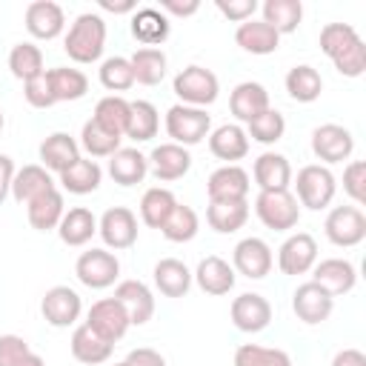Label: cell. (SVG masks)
<instances>
[{
    "instance_id": "60",
    "label": "cell",
    "mask_w": 366,
    "mask_h": 366,
    "mask_svg": "<svg viewBox=\"0 0 366 366\" xmlns=\"http://www.w3.org/2000/svg\"><path fill=\"white\" fill-rule=\"evenodd\" d=\"M114 366H129V363H126V360H120V363H114Z\"/></svg>"
},
{
    "instance_id": "45",
    "label": "cell",
    "mask_w": 366,
    "mask_h": 366,
    "mask_svg": "<svg viewBox=\"0 0 366 366\" xmlns=\"http://www.w3.org/2000/svg\"><path fill=\"white\" fill-rule=\"evenodd\" d=\"M9 69H11V74L17 80L26 83V80H31V77H37V74L46 71L43 69V51L34 43H17L9 51Z\"/></svg>"
},
{
    "instance_id": "32",
    "label": "cell",
    "mask_w": 366,
    "mask_h": 366,
    "mask_svg": "<svg viewBox=\"0 0 366 366\" xmlns=\"http://www.w3.org/2000/svg\"><path fill=\"white\" fill-rule=\"evenodd\" d=\"M63 214H66V206H63V194L57 189H51L46 194L34 197L31 203H26V217H29L31 229H37V232L57 229L60 220H63Z\"/></svg>"
},
{
    "instance_id": "2",
    "label": "cell",
    "mask_w": 366,
    "mask_h": 366,
    "mask_svg": "<svg viewBox=\"0 0 366 366\" xmlns=\"http://www.w3.org/2000/svg\"><path fill=\"white\" fill-rule=\"evenodd\" d=\"M106 49V20L94 11H83L74 17L63 37V51L74 63H94Z\"/></svg>"
},
{
    "instance_id": "9",
    "label": "cell",
    "mask_w": 366,
    "mask_h": 366,
    "mask_svg": "<svg viewBox=\"0 0 366 366\" xmlns=\"http://www.w3.org/2000/svg\"><path fill=\"white\" fill-rule=\"evenodd\" d=\"M40 312H43L49 326L69 329V326H74L80 320L83 300L71 286H51V289H46V295L40 300Z\"/></svg>"
},
{
    "instance_id": "25",
    "label": "cell",
    "mask_w": 366,
    "mask_h": 366,
    "mask_svg": "<svg viewBox=\"0 0 366 366\" xmlns=\"http://www.w3.org/2000/svg\"><path fill=\"white\" fill-rule=\"evenodd\" d=\"M40 160H43V169L60 174L80 160V143L66 132H54L40 143Z\"/></svg>"
},
{
    "instance_id": "34",
    "label": "cell",
    "mask_w": 366,
    "mask_h": 366,
    "mask_svg": "<svg viewBox=\"0 0 366 366\" xmlns=\"http://www.w3.org/2000/svg\"><path fill=\"white\" fill-rule=\"evenodd\" d=\"M57 234L66 246H86L94 234H97V217L86 209V206H74L63 214Z\"/></svg>"
},
{
    "instance_id": "48",
    "label": "cell",
    "mask_w": 366,
    "mask_h": 366,
    "mask_svg": "<svg viewBox=\"0 0 366 366\" xmlns=\"http://www.w3.org/2000/svg\"><path fill=\"white\" fill-rule=\"evenodd\" d=\"M0 366H46L20 335H0Z\"/></svg>"
},
{
    "instance_id": "53",
    "label": "cell",
    "mask_w": 366,
    "mask_h": 366,
    "mask_svg": "<svg viewBox=\"0 0 366 366\" xmlns=\"http://www.w3.org/2000/svg\"><path fill=\"white\" fill-rule=\"evenodd\" d=\"M214 6H217V11L223 14V17H229L232 23H246V20H252V14L260 9V3L257 0H214Z\"/></svg>"
},
{
    "instance_id": "22",
    "label": "cell",
    "mask_w": 366,
    "mask_h": 366,
    "mask_svg": "<svg viewBox=\"0 0 366 366\" xmlns=\"http://www.w3.org/2000/svg\"><path fill=\"white\" fill-rule=\"evenodd\" d=\"M209 152L223 160L226 166H232L234 160H243L249 154V134L243 126L237 123H223L214 132H209Z\"/></svg>"
},
{
    "instance_id": "46",
    "label": "cell",
    "mask_w": 366,
    "mask_h": 366,
    "mask_svg": "<svg viewBox=\"0 0 366 366\" xmlns=\"http://www.w3.org/2000/svg\"><path fill=\"white\" fill-rule=\"evenodd\" d=\"M234 366H292V357L274 346L243 343L234 349Z\"/></svg>"
},
{
    "instance_id": "31",
    "label": "cell",
    "mask_w": 366,
    "mask_h": 366,
    "mask_svg": "<svg viewBox=\"0 0 366 366\" xmlns=\"http://www.w3.org/2000/svg\"><path fill=\"white\" fill-rule=\"evenodd\" d=\"M109 174L120 186H137L149 174V160L137 149H117L109 157Z\"/></svg>"
},
{
    "instance_id": "23",
    "label": "cell",
    "mask_w": 366,
    "mask_h": 366,
    "mask_svg": "<svg viewBox=\"0 0 366 366\" xmlns=\"http://www.w3.org/2000/svg\"><path fill=\"white\" fill-rule=\"evenodd\" d=\"M252 174L260 192H283L292 186V166L286 154H277V152H263L254 160Z\"/></svg>"
},
{
    "instance_id": "5",
    "label": "cell",
    "mask_w": 366,
    "mask_h": 366,
    "mask_svg": "<svg viewBox=\"0 0 366 366\" xmlns=\"http://www.w3.org/2000/svg\"><path fill=\"white\" fill-rule=\"evenodd\" d=\"M335 174L329 172V166H320V163H312V166H303L295 177V200L312 212H320L332 203L335 197Z\"/></svg>"
},
{
    "instance_id": "43",
    "label": "cell",
    "mask_w": 366,
    "mask_h": 366,
    "mask_svg": "<svg viewBox=\"0 0 366 366\" xmlns=\"http://www.w3.org/2000/svg\"><path fill=\"white\" fill-rule=\"evenodd\" d=\"M132 71H134V83L143 86H157L166 77V54L160 49H137L132 57Z\"/></svg>"
},
{
    "instance_id": "33",
    "label": "cell",
    "mask_w": 366,
    "mask_h": 366,
    "mask_svg": "<svg viewBox=\"0 0 366 366\" xmlns=\"http://www.w3.org/2000/svg\"><path fill=\"white\" fill-rule=\"evenodd\" d=\"M169 17L157 9H137L132 14V34L143 49H154L169 37Z\"/></svg>"
},
{
    "instance_id": "1",
    "label": "cell",
    "mask_w": 366,
    "mask_h": 366,
    "mask_svg": "<svg viewBox=\"0 0 366 366\" xmlns=\"http://www.w3.org/2000/svg\"><path fill=\"white\" fill-rule=\"evenodd\" d=\"M320 51L343 77H360L366 71V43L349 23H326L320 29Z\"/></svg>"
},
{
    "instance_id": "6",
    "label": "cell",
    "mask_w": 366,
    "mask_h": 366,
    "mask_svg": "<svg viewBox=\"0 0 366 366\" xmlns=\"http://www.w3.org/2000/svg\"><path fill=\"white\" fill-rule=\"evenodd\" d=\"M254 214L257 220L272 232H289L300 220V203L289 189L283 192H257L254 197Z\"/></svg>"
},
{
    "instance_id": "52",
    "label": "cell",
    "mask_w": 366,
    "mask_h": 366,
    "mask_svg": "<svg viewBox=\"0 0 366 366\" xmlns=\"http://www.w3.org/2000/svg\"><path fill=\"white\" fill-rule=\"evenodd\" d=\"M23 94H26L29 106H34V109H49V106H54V103H57L46 71H43V74H37V77H31V80H26V83H23Z\"/></svg>"
},
{
    "instance_id": "8",
    "label": "cell",
    "mask_w": 366,
    "mask_h": 366,
    "mask_svg": "<svg viewBox=\"0 0 366 366\" xmlns=\"http://www.w3.org/2000/svg\"><path fill=\"white\" fill-rule=\"evenodd\" d=\"M323 232L335 246H343V249L357 246L366 237V214L357 206H335L326 214Z\"/></svg>"
},
{
    "instance_id": "12",
    "label": "cell",
    "mask_w": 366,
    "mask_h": 366,
    "mask_svg": "<svg viewBox=\"0 0 366 366\" xmlns=\"http://www.w3.org/2000/svg\"><path fill=\"white\" fill-rule=\"evenodd\" d=\"M317 263V243L309 232L289 234L277 249V269L283 274H306Z\"/></svg>"
},
{
    "instance_id": "30",
    "label": "cell",
    "mask_w": 366,
    "mask_h": 366,
    "mask_svg": "<svg viewBox=\"0 0 366 366\" xmlns=\"http://www.w3.org/2000/svg\"><path fill=\"white\" fill-rule=\"evenodd\" d=\"M69 346H71V357L80 360V363H86V366L106 363V360L112 357V349H114V343H109V340H103L100 335H94L86 323L71 332Z\"/></svg>"
},
{
    "instance_id": "59",
    "label": "cell",
    "mask_w": 366,
    "mask_h": 366,
    "mask_svg": "<svg viewBox=\"0 0 366 366\" xmlns=\"http://www.w3.org/2000/svg\"><path fill=\"white\" fill-rule=\"evenodd\" d=\"M3 123H6V117H3V109H0V132H3Z\"/></svg>"
},
{
    "instance_id": "3",
    "label": "cell",
    "mask_w": 366,
    "mask_h": 366,
    "mask_svg": "<svg viewBox=\"0 0 366 366\" xmlns=\"http://www.w3.org/2000/svg\"><path fill=\"white\" fill-rule=\"evenodd\" d=\"M209 132H212V117L206 114V109L174 103L166 112V134L172 137V143L183 149L197 146L203 137H209Z\"/></svg>"
},
{
    "instance_id": "58",
    "label": "cell",
    "mask_w": 366,
    "mask_h": 366,
    "mask_svg": "<svg viewBox=\"0 0 366 366\" xmlns=\"http://www.w3.org/2000/svg\"><path fill=\"white\" fill-rule=\"evenodd\" d=\"M97 3H100L103 11H112V14H129V11L137 9L134 0H97Z\"/></svg>"
},
{
    "instance_id": "28",
    "label": "cell",
    "mask_w": 366,
    "mask_h": 366,
    "mask_svg": "<svg viewBox=\"0 0 366 366\" xmlns=\"http://www.w3.org/2000/svg\"><path fill=\"white\" fill-rule=\"evenodd\" d=\"M234 43L249 54H272L280 46V34L263 20H246L234 29Z\"/></svg>"
},
{
    "instance_id": "36",
    "label": "cell",
    "mask_w": 366,
    "mask_h": 366,
    "mask_svg": "<svg viewBox=\"0 0 366 366\" xmlns=\"http://www.w3.org/2000/svg\"><path fill=\"white\" fill-rule=\"evenodd\" d=\"M46 74H49V83H51V92H54V100H57V103L80 100V97H86V92H89V77H86L80 69L57 66V69H49Z\"/></svg>"
},
{
    "instance_id": "29",
    "label": "cell",
    "mask_w": 366,
    "mask_h": 366,
    "mask_svg": "<svg viewBox=\"0 0 366 366\" xmlns=\"http://www.w3.org/2000/svg\"><path fill=\"white\" fill-rule=\"evenodd\" d=\"M154 286L166 297H183L192 289V272L183 260L177 257H163L154 263Z\"/></svg>"
},
{
    "instance_id": "37",
    "label": "cell",
    "mask_w": 366,
    "mask_h": 366,
    "mask_svg": "<svg viewBox=\"0 0 366 366\" xmlns=\"http://www.w3.org/2000/svg\"><path fill=\"white\" fill-rule=\"evenodd\" d=\"M160 129V114L157 109L149 103V100H132L129 103V126H126V134L129 140L134 143H146L157 134Z\"/></svg>"
},
{
    "instance_id": "56",
    "label": "cell",
    "mask_w": 366,
    "mask_h": 366,
    "mask_svg": "<svg viewBox=\"0 0 366 366\" xmlns=\"http://www.w3.org/2000/svg\"><path fill=\"white\" fill-rule=\"evenodd\" d=\"M14 160L9 154H0V203L11 194V180H14Z\"/></svg>"
},
{
    "instance_id": "26",
    "label": "cell",
    "mask_w": 366,
    "mask_h": 366,
    "mask_svg": "<svg viewBox=\"0 0 366 366\" xmlns=\"http://www.w3.org/2000/svg\"><path fill=\"white\" fill-rule=\"evenodd\" d=\"M192 280H197V286H200L206 295H214V297H217V295H229L232 286H234V269H232L223 257L209 254V257H203V260L197 263Z\"/></svg>"
},
{
    "instance_id": "10",
    "label": "cell",
    "mask_w": 366,
    "mask_h": 366,
    "mask_svg": "<svg viewBox=\"0 0 366 366\" xmlns=\"http://www.w3.org/2000/svg\"><path fill=\"white\" fill-rule=\"evenodd\" d=\"M97 234L103 237V243L114 252L132 249L137 243V217L132 209L126 206H112L103 212V217L97 220Z\"/></svg>"
},
{
    "instance_id": "21",
    "label": "cell",
    "mask_w": 366,
    "mask_h": 366,
    "mask_svg": "<svg viewBox=\"0 0 366 366\" xmlns=\"http://www.w3.org/2000/svg\"><path fill=\"white\" fill-rule=\"evenodd\" d=\"M312 269H315L312 272V280L320 289H326L332 297L349 295L355 289V283H357V269L349 260H343V257H326V260L315 263Z\"/></svg>"
},
{
    "instance_id": "4",
    "label": "cell",
    "mask_w": 366,
    "mask_h": 366,
    "mask_svg": "<svg viewBox=\"0 0 366 366\" xmlns=\"http://www.w3.org/2000/svg\"><path fill=\"white\" fill-rule=\"evenodd\" d=\"M172 89L174 94L180 97L183 106H197V109H206L217 100V92H220V83H217V74L203 69V66H186L174 74L172 80Z\"/></svg>"
},
{
    "instance_id": "55",
    "label": "cell",
    "mask_w": 366,
    "mask_h": 366,
    "mask_svg": "<svg viewBox=\"0 0 366 366\" xmlns=\"http://www.w3.org/2000/svg\"><path fill=\"white\" fill-rule=\"evenodd\" d=\"M200 9V0H160V11L174 17H192Z\"/></svg>"
},
{
    "instance_id": "41",
    "label": "cell",
    "mask_w": 366,
    "mask_h": 366,
    "mask_svg": "<svg viewBox=\"0 0 366 366\" xmlns=\"http://www.w3.org/2000/svg\"><path fill=\"white\" fill-rule=\"evenodd\" d=\"M177 206L174 194L163 186H152L143 192L140 197V220L149 226V229H160L166 223V217L172 214V209Z\"/></svg>"
},
{
    "instance_id": "47",
    "label": "cell",
    "mask_w": 366,
    "mask_h": 366,
    "mask_svg": "<svg viewBox=\"0 0 366 366\" xmlns=\"http://www.w3.org/2000/svg\"><path fill=\"white\" fill-rule=\"evenodd\" d=\"M283 132H286V120H283V114H280L277 109H266L263 114H257L254 120L246 123V134H249L252 140L263 143V146L277 143V140L283 137Z\"/></svg>"
},
{
    "instance_id": "44",
    "label": "cell",
    "mask_w": 366,
    "mask_h": 366,
    "mask_svg": "<svg viewBox=\"0 0 366 366\" xmlns=\"http://www.w3.org/2000/svg\"><path fill=\"white\" fill-rule=\"evenodd\" d=\"M200 229V220H197V212L186 203H177L172 209V214L166 217V223L160 226L163 237L172 240V243H189Z\"/></svg>"
},
{
    "instance_id": "57",
    "label": "cell",
    "mask_w": 366,
    "mask_h": 366,
    "mask_svg": "<svg viewBox=\"0 0 366 366\" xmlns=\"http://www.w3.org/2000/svg\"><path fill=\"white\" fill-rule=\"evenodd\" d=\"M332 366H366V355L360 349H340L332 357Z\"/></svg>"
},
{
    "instance_id": "14",
    "label": "cell",
    "mask_w": 366,
    "mask_h": 366,
    "mask_svg": "<svg viewBox=\"0 0 366 366\" xmlns=\"http://www.w3.org/2000/svg\"><path fill=\"white\" fill-rule=\"evenodd\" d=\"M292 309H295L297 320H303V323H309V326H317V323L329 320V315H332V309H335V297H332L326 289H320L315 280H306V283H300V286L295 289V295H292Z\"/></svg>"
},
{
    "instance_id": "40",
    "label": "cell",
    "mask_w": 366,
    "mask_h": 366,
    "mask_svg": "<svg viewBox=\"0 0 366 366\" xmlns=\"http://www.w3.org/2000/svg\"><path fill=\"white\" fill-rule=\"evenodd\" d=\"M100 180H103V169L94 160H86V157H80L74 166L60 172V186L69 194H89L100 186Z\"/></svg>"
},
{
    "instance_id": "38",
    "label": "cell",
    "mask_w": 366,
    "mask_h": 366,
    "mask_svg": "<svg viewBox=\"0 0 366 366\" xmlns=\"http://www.w3.org/2000/svg\"><path fill=\"white\" fill-rule=\"evenodd\" d=\"M286 92L297 103H315L320 97V92H323V80H320V74H317L315 66L300 63V66H292L289 69V74H286Z\"/></svg>"
},
{
    "instance_id": "24",
    "label": "cell",
    "mask_w": 366,
    "mask_h": 366,
    "mask_svg": "<svg viewBox=\"0 0 366 366\" xmlns=\"http://www.w3.org/2000/svg\"><path fill=\"white\" fill-rule=\"evenodd\" d=\"M229 109H232V114H234L240 123H249V120H254L257 114H263L266 109H272V106H269V92H266L260 83H254V80H243V83H237V86L232 89V94H229Z\"/></svg>"
},
{
    "instance_id": "42",
    "label": "cell",
    "mask_w": 366,
    "mask_h": 366,
    "mask_svg": "<svg viewBox=\"0 0 366 366\" xmlns=\"http://www.w3.org/2000/svg\"><path fill=\"white\" fill-rule=\"evenodd\" d=\"M206 220L214 232L220 234H232L237 229H243V223L249 220V203L246 200H229V203H209L206 209Z\"/></svg>"
},
{
    "instance_id": "16",
    "label": "cell",
    "mask_w": 366,
    "mask_h": 366,
    "mask_svg": "<svg viewBox=\"0 0 366 366\" xmlns=\"http://www.w3.org/2000/svg\"><path fill=\"white\" fill-rule=\"evenodd\" d=\"M232 263H234L232 269L240 272L243 277L260 280V277H266L272 272L274 257H272V249H269L266 240H260V237H243L234 246V252H232Z\"/></svg>"
},
{
    "instance_id": "7",
    "label": "cell",
    "mask_w": 366,
    "mask_h": 366,
    "mask_svg": "<svg viewBox=\"0 0 366 366\" xmlns=\"http://www.w3.org/2000/svg\"><path fill=\"white\" fill-rule=\"evenodd\" d=\"M74 274L89 289H109L120 274V260L109 249H89L77 257Z\"/></svg>"
},
{
    "instance_id": "27",
    "label": "cell",
    "mask_w": 366,
    "mask_h": 366,
    "mask_svg": "<svg viewBox=\"0 0 366 366\" xmlns=\"http://www.w3.org/2000/svg\"><path fill=\"white\" fill-rule=\"evenodd\" d=\"M51 189H57V186H54L49 169H43V166H37V163L23 166V169L14 172V180H11V197H14L20 206L31 203L34 197H40V194H46V192H51Z\"/></svg>"
},
{
    "instance_id": "11",
    "label": "cell",
    "mask_w": 366,
    "mask_h": 366,
    "mask_svg": "<svg viewBox=\"0 0 366 366\" xmlns=\"http://www.w3.org/2000/svg\"><path fill=\"white\" fill-rule=\"evenodd\" d=\"M86 326H89L94 335H100L103 340L117 343V340L129 332L132 323H129L126 309H123L114 297H103V300H94L92 309L86 312Z\"/></svg>"
},
{
    "instance_id": "51",
    "label": "cell",
    "mask_w": 366,
    "mask_h": 366,
    "mask_svg": "<svg viewBox=\"0 0 366 366\" xmlns=\"http://www.w3.org/2000/svg\"><path fill=\"white\" fill-rule=\"evenodd\" d=\"M343 192H346L357 206L366 203V163H363V160H352V163L343 169Z\"/></svg>"
},
{
    "instance_id": "50",
    "label": "cell",
    "mask_w": 366,
    "mask_h": 366,
    "mask_svg": "<svg viewBox=\"0 0 366 366\" xmlns=\"http://www.w3.org/2000/svg\"><path fill=\"white\" fill-rule=\"evenodd\" d=\"M97 71H100V83H103L109 92H126V89L134 86V71H132L129 57H120V54L106 57Z\"/></svg>"
},
{
    "instance_id": "49",
    "label": "cell",
    "mask_w": 366,
    "mask_h": 366,
    "mask_svg": "<svg viewBox=\"0 0 366 366\" xmlns=\"http://www.w3.org/2000/svg\"><path fill=\"white\" fill-rule=\"evenodd\" d=\"M120 140H123V137L109 134V132L100 129L94 120H86L83 129H80V146H83L92 157H112V154L120 149Z\"/></svg>"
},
{
    "instance_id": "54",
    "label": "cell",
    "mask_w": 366,
    "mask_h": 366,
    "mask_svg": "<svg viewBox=\"0 0 366 366\" xmlns=\"http://www.w3.org/2000/svg\"><path fill=\"white\" fill-rule=\"evenodd\" d=\"M126 363L129 366H166V357L160 355V352H154V349H132L129 355H126Z\"/></svg>"
},
{
    "instance_id": "15",
    "label": "cell",
    "mask_w": 366,
    "mask_h": 366,
    "mask_svg": "<svg viewBox=\"0 0 366 366\" xmlns=\"http://www.w3.org/2000/svg\"><path fill=\"white\" fill-rule=\"evenodd\" d=\"M229 317L240 332L254 335V332H263L272 323V303L257 292H243L232 300Z\"/></svg>"
},
{
    "instance_id": "17",
    "label": "cell",
    "mask_w": 366,
    "mask_h": 366,
    "mask_svg": "<svg viewBox=\"0 0 366 366\" xmlns=\"http://www.w3.org/2000/svg\"><path fill=\"white\" fill-rule=\"evenodd\" d=\"M206 194L209 203H229V200H246L249 194V174L237 163L220 166L209 174L206 180Z\"/></svg>"
},
{
    "instance_id": "20",
    "label": "cell",
    "mask_w": 366,
    "mask_h": 366,
    "mask_svg": "<svg viewBox=\"0 0 366 366\" xmlns=\"http://www.w3.org/2000/svg\"><path fill=\"white\" fill-rule=\"evenodd\" d=\"M146 160H149L152 174H154L160 183L180 180V177L192 169V154H189V149H183V146H177V143H160V146H154Z\"/></svg>"
},
{
    "instance_id": "39",
    "label": "cell",
    "mask_w": 366,
    "mask_h": 366,
    "mask_svg": "<svg viewBox=\"0 0 366 366\" xmlns=\"http://www.w3.org/2000/svg\"><path fill=\"white\" fill-rule=\"evenodd\" d=\"M92 120L100 129H106L109 134L123 137L126 134V126H129V100H123L120 94H109V97L97 100Z\"/></svg>"
},
{
    "instance_id": "19",
    "label": "cell",
    "mask_w": 366,
    "mask_h": 366,
    "mask_svg": "<svg viewBox=\"0 0 366 366\" xmlns=\"http://www.w3.org/2000/svg\"><path fill=\"white\" fill-rule=\"evenodd\" d=\"M114 300L126 309L132 326H143L154 315V295L143 280H120L114 286Z\"/></svg>"
},
{
    "instance_id": "35",
    "label": "cell",
    "mask_w": 366,
    "mask_h": 366,
    "mask_svg": "<svg viewBox=\"0 0 366 366\" xmlns=\"http://www.w3.org/2000/svg\"><path fill=\"white\" fill-rule=\"evenodd\" d=\"M263 23H269L277 34H292L297 31L303 20V3L300 0H266L260 3Z\"/></svg>"
},
{
    "instance_id": "13",
    "label": "cell",
    "mask_w": 366,
    "mask_h": 366,
    "mask_svg": "<svg viewBox=\"0 0 366 366\" xmlns=\"http://www.w3.org/2000/svg\"><path fill=\"white\" fill-rule=\"evenodd\" d=\"M312 152L326 166L329 163H340L355 152V137H352V132L346 126L323 123V126H317L312 132Z\"/></svg>"
},
{
    "instance_id": "18",
    "label": "cell",
    "mask_w": 366,
    "mask_h": 366,
    "mask_svg": "<svg viewBox=\"0 0 366 366\" xmlns=\"http://www.w3.org/2000/svg\"><path fill=\"white\" fill-rule=\"evenodd\" d=\"M66 29V14L54 0H34L26 6V31L37 40H54Z\"/></svg>"
}]
</instances>
